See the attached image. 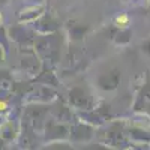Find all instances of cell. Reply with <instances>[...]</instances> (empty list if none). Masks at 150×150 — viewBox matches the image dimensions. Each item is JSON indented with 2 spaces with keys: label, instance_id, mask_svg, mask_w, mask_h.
<instances>
[{
  "label": "cell",
  "instance_id": "cell-2",
  "mask_svg": "<svg viewBox=\"0 0 150 150\" xmlns=\"http://www.w3.org/2000/svg\"><path fill=\"white\" fill-rule=\"evenodd\" d=\"M0 21H2V15H0Z\"/></svg>",
  "mask_w": 150,
  "mask_h": 150
},
{
  "label": "cell",
  "instance_id": "cell-1",
  "mask_svg": "<svg viewBox=\"0 0 150 150\" xmlns=\"http://www.w3.org/2000/svg\"><path fill=\"white\" fill-rule=\"evenodd\" d=\"M5 107H6L5 102H0V110H5Z\"/></svg>",
  "mask_w": 150,
  "mask_h": 150
}]
</instances>
